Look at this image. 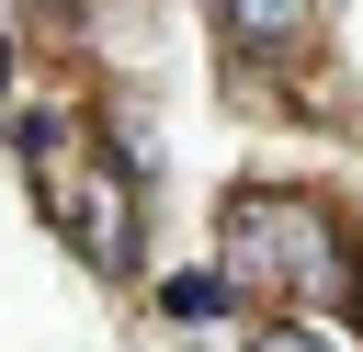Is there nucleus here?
<instances>
[{
    "mask_svg": "<svg viewBox=\"0 0 363 352\" xmlns=\"http://www.w3.org/2000/svg\"><path fill=\"white\" fill-rule=\"evenodd\" d=\"M284 284L306 307H340L352 295V261H340V227L306 204V193H227V284Z\"/></svg>",
    "mask_w": 363,
    "mask_h": 352,
    "instance_id": "f257e3e1",
    "label": "nucleus"
},
{
    "mask_svg": "<svg viewBox=\"0 0 363 352\" xmlns=\"http://www.w3.org/2000/svg\"><path fill=\"white\" fill-rule=\"evenodd\" d=\"M23 148H34V193H45V216L68 227V250H79V261H102V273H125V261H136V204H125V170L68 159V136H57V125H23Z\"/></svg>",
    "mask_w": 363,
    "mask_h": 352,
    "instance_id": "f03ea898",
    "label": "nucleus"
},
{
    "mask_svg": "<svg viewBox=\"0 0 363 352\" xmlns=\"http://www.w3.org/2000/svg\"><path fill=\"white\" fill-rule=\"evenodd\" d=\"M227 34L272 57V45H295V34H306V0H227Z\"/></svg>",
    "mask_w": 363,
    "mask_h": 352,
    "instance_id": "7ed1b4c3",
    "label": "nucleus"
},
{
    "mask_svg": "<svg viewBox=\"0 0 363 352\" xmlns=\"http://www.w3.org/2000/svg\"><path fill=\"white\" fill-rule=\"evenodd\" d=\"M227 295H238L227 273H182L170 284V318H227Z\"/></svg>",
    "mask_w": 363,
    "mask_h": 352,
    "instance_id": "20e7f679",
    "label": "nucleus"
},
{
    "mask_svg": "<svg viewBox=\"0 0 363 352\" xmlns=\"http://www.w3.org/2000/svg\"><path fill=\"white\" fill-rule=\"evenodd\" d=\"M250 352H329V341H318V329H295V318H284V329H261V341H250Z\"/></svg>",
    "mask_w": 363,
    "mask_h": 352,
    "instance_id": "39448f33",
    "label": "nucleus"
},
{
    "mask_svg": "<svg viewBox=\"0 0 363 352\" xmlns=\"http://www.w3.org/2000/svg\"><path fill=\"white\" fill-rule=\"evenodd\" d=\"M0 102H11V45H0Z\"/></svg>",
    "mask_w": 363,
    "mask_h": 352,
    "instance_id": "423d86ee",
    "label": "nucleus"
}]
</instances>
